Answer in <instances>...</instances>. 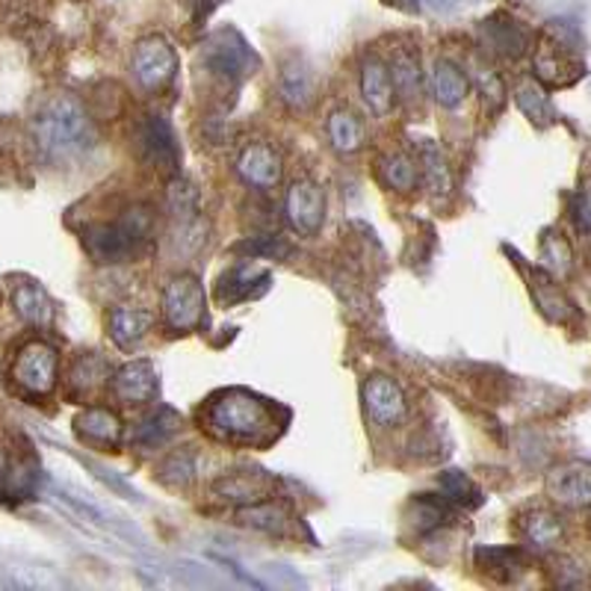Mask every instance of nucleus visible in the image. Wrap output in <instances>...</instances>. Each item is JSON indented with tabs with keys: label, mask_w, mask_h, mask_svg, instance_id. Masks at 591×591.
<instances>
[{
	"label": "nucleus",
	"mask_w": 591,
	"mask_h": 591,
	"mask_svg": "<svg viewBox=\"0 0 591 591\" xmlns=\"http://www.w3.org/2000/svg\"><path fill=\"white\" fill-rule=\"evenodd\" d=\"M237 172L245 184L255 190H273L281 181V154L266 143H249L243 152L237 154Z\"/></svg>",
	"instance_id": "nucleus-13"
},
{
	"label": "nucleus",
	"mask_w": 591,
	"mask_h": 591,
	"mask_svg": "<svg viewBox=\"0 0 591 591\" xmlns=\"http://www.w3.org/2000/svg\"><path fill=\"white\" fill-rule=\"evenodd\" d=\"M414 511H418V518H414L418 532L441 530L444 523H453V518H456V506H453L447 497L438 499V497H429V494L418 497Z\"/></svg>",
	"instance_id": "nucleus-33"
},
{
	"label": "nucleus",
	"mask_w": 591,
	"mask_h": 591,
	"mask_svg": "<svg viewBox=\"0 0 591 591\" xmlns=\"http://www.w3.org/2000/svg\"><path fill=\"white\" fill-rule=\"evenodd\" d=\"M164 319L172 331H193L204 319V287L193 276H174L164 287Z\"/></svg>",
	"instance_id": "nucleus-8"
},
{
	"label": "nucleus",
	"mask_w": 591,
	"mask_h": 591,
	"mask_svg": "<svg viewBox=\"0 0 591 591\" xmlns=\"http://www.w3.org/2000/svg\"><path fill=\"white\" fill-rule=\"evenodd\" d=\"M314 72L307 69L305 62L290 60L281 65V74H278V95H281V101L290 104L293 110H305L307 104L314 101Z\"/></svg>",
	"instance_id": "nucleus-19"
},
{
	"label": "nucleus",
	"mask_w": 591,
	"mask_h": 591,
	"mask_svg": "<svg viewBox=\"0 0 591 591\" xmlns=\"http://www.w3.org/2000/svg\"><path fill=\"white\" fill-rule=\"evenodd\" d=\"M364 406L378 426H399L408 418V402L394 378L373 376L364 385Z\"/></svg>",
	"instance_id": "nucleus-14"
},
{
	"label": "nucleus",
	"mask_w": 591,
	"mask_h": 591,
	"mask_svg": "<svg viewBox=\"0 0 591 591\" xmlns=\"http://www.w3.org/2000/svg\"><path fill=\"white\" fill-rule=\"evenodd\" d=\"M532 72L544 86L562 89V86H571L586 74V62L580 57V39L568 24L553 21L544 39L535 48L532 57Z\"/></svg>",
	"instance_id": "nucleus-4"
},
{
	"label": "nucleus",
	"mask_w": 591,
	"mask_h": 591,
	"mask_svg": "<svg viewBox=\"0 0 591 591\" xmlns=\"http://www.w3.org/2000/svg\"><path fill=\"white\" fill-rule=\"evenodd\" d=\"M520 532H523V539L530 541L532 547L553 551V547H559L562 539H565V523H562L559 515L539 509L520 518Z\"/></svg>",
	"instance_id": "nucleus-24"
},
{
	"label": "nucleus",
	"mask_w": 591,
	"mask_h": 591,
	"mask_svg": "<svg viewBox=\"0 0 591 591\" xmlns=\"http://www.w3.org/2000/svg\"><path fill=\"white\" fill-rule=\"evenodd\" d=\"M477 77H480V89H482V95H485V101L491 98V101L499 107V104H503V95H506V89H503V81H499L497 74L491 72V69H482Z\"/></svg>",
	"instance_id": "nucleus-40"
},
{
	"label": "nucleus",
	"mask_w": 591,
	"mask_h": 591,
	"mask_svg": "<svg viewBox=\"0 0 591 591\" xmlns=\"http://www.w3.org/2000/svg\"><path fill=\"white\" fill-rule=\"evenodd\" d=\"M535 290V299H539V305L544 314L551 316V319H559L565 323L568 316H571V302L559 293V287H553L551 281H544V287H532Z\"/></svg>",
	"instance_id": "nucleus-37"
},
{
	"label": "nucleus",
	"mask_w": 591,
	"mask_h": 591,
	"mask_svg": "<svg viewBox=\"0 0 591 591\" xmlns=\"http://www.w3.org/2000/svg\"><path fill=\"white\" fill-rule=\"evenodd\" d=\"M571 210H574V222H577V228H580L582 234H591V184L574 195Z\"/></svg>",
	"instance_id": "nucleus-39"
},
{
	"label": "nucleus",
	"mask_w": 591,
	"mask_h": 591,
	"mask_svg": "<svg viewBox=\"0 0 591 591\" xmlns=\"http://www.w3.org/2000/svg\"><path fill=\"white\" fill-rule=\"evenodd\" d=\"M237 520L243 523V527H252L257 532H266V535H285L287 530V511L276 503H249L245 509H240Z\"/></svg>",
	"instance_id": "nucleus-31"
},
{
	"label": "nucleus",
	"mask_w": 591,
	"mask_h": 591,
	"mask_svg": "<svg viewBox=\"0 0 591 591\" xmlns=\"http://www.w3.org/2000/svg\"><path fill=\"white\" fill-rule=\"evenodd\" d=\"M214 491L222 499L231 503H261L273 494V480L261 470H240V473H225L222 480H216Z\"/></svg>",
	"instance_id": "nucleus-17"
},
{
	"label": "nucleus",
	"mask_w": 591,
	"mask_h": 591,
	"mask_svg": "<svg viewBox=\"0 0 591 591\" xmlns=\"http://www.w3.org/2000/svg\"><path fill=\"white\" fill-rule=\"evenodd\" d=\"M112 394L128 406H140V402H152L157 394V373H154L152 361H133L124 364L116 376H112Z\"/></svg>",
	"instance_id": "nucleus-15"
},
{
	"label": "nucleus",
	"mask_w": 591,
	"mask_h": 591,
	"mask_svg": "<svg viewBox=\"0 0 591 591\" xmlns=\"http://www.w3.org/2000/svg\"><path fill=\"white\" fill-rule=\"evenodd\" d=\"M184 3L190 7V12H193L195 19H202V15H207V12L214 10L219 0H184Z\"/></svg>",
	"instance_id": "nucleus-41"
},
{
	"label": "nucleus",
	"mask_w": 591,
	"mask_h": 591,
	"mask_svg": "<svg viewBox=\"0 0 591 591\" xmlns=\"http://www.w3.org/2000/svg\"><path fill=\"white\" fill-rule=\"evenodd\" d=\"M140 148H143L145 160L166 174L178 172L181 166V148L174 140L172 124L166 122L164 116H148L140 128Z\"/></svg>",
	"instance_id": "nucleus-11"
},
{
	"label": "nucleus",
	"mask_w": 591,
	"mask_h": 591,
	"mask_svg": "<svg viewBox=\"0 0 591 591\" xmlns=\"http://www.w3.org/2000/svg\"><path fill=\"white\" fill-rule=\"evenodd\" d=\"M181 426V418L174 414L172 408H157L152 418H145L140 426L133 429V444H140L145 449L164 447L166 441L172 438Z\"/></svg>",
	"instance_id": "nucleus-28"
},
{
	"label": "nucleus",
	"mask_w": 591,
	"mask_h": 591,
	"mask_svg": "<svg viewBox=\"0 0 591 591\" xmlns=\"http://www.w3.org/2000/svg\"><path fill=\"white\" fill-rule=\"evenodd\" d=\"M12 307H15V314H19L24 323H31V326H51V296L45 293L36 281H19V285L12 287Z\"/></svg>",
	"instance_id": "nucleus-20"
},
{
	"label": "nucleus",
	"mask_w": 591,
	"mask_h": 591,
	"mask_svg": "<svg viewBox=\"0 0 591 591\" xmlns=\"http://www.w3.org/2000/svg\"><path fill=\"white\" fill-rule=\"evenodd\" d=\"M361 95L376 116H388L394 107V81H390V69L378 57H367L361 65Z\"/></svg>",
	"instance_id": "nucleus-16"
},
{
	"label": "nucleus",
	"mask_w": 591,
	"mask_h": 591,
	"mask_svg": "<svg viewBox=\"0 0 591 591\" xmlns=\"http://www.w3.org/2000/svg\"><path fill=\"white\" fill-rule=\"evenodd\" d=\"M420 178L426 181L429 190L432 193H447L449 190V169H447V160H444V154L435 148V145H423L420 148Z\"/></svg>",
	"instance_id": "nucleus-34"
},
{
	"label": "nucleus",
	"mask_w": 591,
	"mask_h": 591,
	"mask_svg": "<svg viewBox=\"0 0 591 591\" xmlns=\"http://www.w3.org/2000/svg\"><path fill=\"white\" fill-rule=\"evenodd\" d=\"M441 491H444V497H447L453 506L473 509V506H480L482 503L480 489H477L461 470H449V473H444V477H441Z\"/></svg>",
	"instance_id": "nucleus-35"
},
{
	"label": "nucleus",
	"mask_w": 591,
	"mask_h": 591,
	"mask_svg": "<svg viewBox=\"0 0 591 591\" xmlns=\"http://www.w3.org/2000/svg\"><path fill=\"white\" fill-rule=\"evenodd\" d=\"M482 41L503 60H520L532 48V33L518 19L497 12L489 21H482Z\"/></svg>",
	"instance_id": "nucleus-12"
},
{
	"label": "nucleus",
	"mask_w": 591,
	"mask_h": 591,
	"mask_svg": "<svg viewBox=\"0 0 591 591\" xmlns=\"http://www.w3.org/2000/svg\"><path fill=\"white\" fill-rule=\"evenodd\" d=\"M152 234L154 214L143 204H136L112 222H95L83 228V249L95 264H124L143 252Z\"/></svg>",
	"instance_id": "nucleus-3"
},
{
	"label": "nucleus",
	"mask_w": 591,
	"mask_h": 591,
	"mask_svg": "<svg viewBox=\"0 0 591 591\" xmlns=\"http://www.w3.org/2000/svg\"><path fill=\"white\" fill-rule=\"evenodd\" d=\"M202 65L228 83H243L255 74L257 57L237 31H216L202 48Z\"/></svg>",
	"instance_id": "nucleus-5"
},
{
	"label": "nucleus",
	"mask_w": 591,
	"mask_h": 591,
	"mask_svg": "<svg viewBox=\"0 0 591 591\" xmlns=\"http://www.w3.org/2000/svg\"><path fill=\"white\" fill-rule=\"evenodd\" d=\"M541 261H544V266H547L551 273L565 276V273L571 269V261H574L568 240H562V234H556V231H547L544 240H541Z\"/></svg>",
	"instance_id": "nucleus-36"
},
{
	"label": "nucleus",
	"mask_w": 591,
	"mask_h": 591,
	"mask_svg": "<svg viewBox=\"0 0 591 591\" xmlns=\"http://www.w3.org/2000/svg\"><path fill=\"white\" fill-rule=\"evenodd\" d=\"M204 423L219 438L252 441V444L266 441L276 429L273 408L249 390H225L210 399V406L204 411Z\"/></svg>",
	"instance_id": "nucleus-2"
},
{
	"label": "nucleus",
	"mask_w": 591,
	"mask_h": 591,
	"mask_svg": "<svg viewBox=\"0 0 591 591\" xmlns=\"http://www.w3.org/2000/svg\"><path fill=\"white\" fill-rule=\"evenodd\" d=\"M390 81H394V93L402 101H418L420 89H423V74H420V57L414 51H397L390 60Z\"/></svg>",
	"instance_id": "nucleus-26"
},
{
	"label": "nucleus",
	"mask_w": 591,
	"mask_h": 591,
	"mask_svg": "<svg viewBox=\"0 0 591 591\" xmlns=\"http://www.w3.org/2000/svg\"><path fill=\"white\" fill-rule=\"evenodd\" d=\"M133 77L148 93H160L174 81L178 53L164 36H145L133 48Z\"/></svg>",
	"instance_id": "nucleus-7"
},
{
	"label": "nucleus",
	"mask_w": 591,
	"mask_h": 591,
	"mask_svg": "<svg viewBox=\"0 0 591 591\" xmlns=\"http://www.w3.org/2000/svg\"><path fill=\"white\" fill-rule=\"evenodd\" d=\"M193 453H174V456H169V459L160 465V480L166 482H181V485H186V482L193 480Z\"/></svg>",
	"instance_id": "nucleus-38"
},
{
	"label": "nucleus",
	"mask_w": 591,
	"mask_h": 591,
	"mask_svg": "<svg viewBox=\"0 0 591 591\" xmlns=\"http://www.w3.org/2000/svg\"><path fill=\"white\" fill-rule=\"evenodd\" d=\"M385 3H390V7H397V10H406V12H414L420 7V0H385Z\"/></svg>",
	"instance_id": "nucleus-42"
},
{
	"label": "nucleus",
	"mask_w": 591,
	"mask_h": 591,
	"mask_svg": "<svg viewBox=\"0 0 591 591\" xmlns=\"http://www.w3.org/2000/svg\"><path fill=\"white\" fill-rule=\"evenodd\" d=\"M287 222L293 228L296 234L314 237L319 228H323V219H326V195L323 190L307 181V178H299L293 181V186L287 190Z\"/></svg>",
	"instance_id": "nucleus-9"
},
{
	"label": "nucleus",
	"mask_w": 591,
	"mask_h": 591,
	"mask_svg": "<svg viewBox=\"0 0 591 591\" xmlns=\"http://www.w3.org/2000/svg\"><path fill=\"white\" fill-rule=\"evenodd\" d=\"M378 172H382V181H385L390 190H397V193H411V190L420 184V164L402 152L382 157Z\"/></svg>",
	"instance_id": "nucleus-29"
},
{
	"label": "nucleus",
	"mask_w": 591,
	"mask_h": 591,
	"mask_svg": "<svg viewBox=\"0 0 591 591\" xmlns=\"http://www.w3.org/2000/svg\"><path fill=\"white\" fill-rule=\"evenodd\" d=\"M468 74L461 72L459 65L453 60H438L435 62V72H432V95L441 107H459L468 98Z\"/></svg>",
	"instance_id": "nucleus-22"
},
{
	"label": "nucleus",
	"mask_w": 591,
	"mask_h": 591,
	"mask_svg": "<svg viewBox=\"0 0 591 591\" xmlns=\"http://www.w3.org/2000/svg\"><path fill=\"white\" fill-rule=\"evenodd\" d=\"M74 429L83 441L93 444H119L122 438V420L112 414L110 408H86L81 418L74 420Z\"/></svg>",
	"instance_id": "nucleus-25"
},
{
	"label": "nucleus",
	"mask_w": 591,
	"mask_h": 591,
	"mask_svg": "<svg viewBox=\"0 0 591 591\" xmlns=\"http://www.w3.org/2000/svg\"><path fill=\"white\" fill-rule=\"evenodd\" d=\"M515 101H518V107L523 110V116L532 119L535 124H541V128L553 124V119H556L551 98H547V93H544L535 81H520L518 89H515Z\"/></svg>",
	"instance_id": "nucleus-32"
},
{
	"label": "nucleus",
	"mask_w": 591,
	"mask_h": 591,
	"mask_svg": "<svg viewBox=\"0 0 591 591\" xmlns=\"http://www.w3.org/2000/svg\"><path fill=\"white\" fill-rule=\"evenodd\" d=\"M547 494L565 509L591 506V461H565L547 473Z\"/></svg>",
	"instance_id": "nucleus-10"
},
{
	"label": "nucleus",
	"mask_w": 591,
	"mask_h": 591,
	"mask_svg": "<svg viewBox=\"0 0 591 591\" xmlns=\"http://www.w3.org/2000/svg\"><path fill=\"white\" fill-rule=\"evenodd\" d=\"M110 378V367H107V361L101 355H81L74 361L72 373H69V385H72L74 394H81V397H89L95 390L101 388L104 382Z\"/></svg>",
	"instance_id": "nucleus-30"
},
{
	"label": "nucleus",
	"mask_w": 591,
	"mask_h": 591,
	"mask_svg": "<svg viewBox=\"0 0 591 591\" xmlns=\"http://www.w3.org/2000/svg\"><path fill=\"white\" fill-rule=\"evenodd\" d=\"M328 143L331 148L340 154H355L364 148V140H367V128L358 119L352 110H335L328 116Z\"/></svg>",
	"instance_id": "nucleus-23"
},
{
	"label": "nucleus",
	"mask_w": 591,
	"mask_h": 591,
	"mask_svg": "<svg viewBox=\"0 0 591 591\" xmlns=\"http://www.w3.org/2000/svg\"><path fill=\"white\" fill-rule=\"evenodd\" d=\"M477 562H480L482 571H489L497 580H515L518 574L527 571L530 556L520 547H482L477 553Z\"/></svg>",
	"instance_id": "nucleus-27"
},
{
	"label": "nucleus",
	"mask_w": 591,
	"mask_h": 591,
	"mask_svg": "<svg viewBox=\"0 0 591 591\" xmlns=\"http://www.w3.org/2000/svg\"><path fill=\"white\" fill-rule=\"evenodd\" d=\"M57 367H60L57 349L45 340H31L12 361V382L27 397H48L57 388Z\"/></svg>",
	"instance_id": "nucleus-6"
},
{
	"label": "nucleus",
	"mask_w": 591,
	"mask_h": 591,
	"mask_svg": "<svg viewBox=\"0 0 591 591\" xmlns=\"http://www.w3.org/2000/svg\"><path fill=\"white\" fill-rule=\"evenodd\" d=\"M269 287V276L266 273H257L252 266L237 264L234 269H228L222 278H219V287H216V299L222 305H237V302H245L252 296H261Z\"/></svg>",
	"instance_id": "nucleus-18"
},
{
	"label": "nucleus",
	"mask_w": 591,
	"mask_h": 591,
	"mask_svg": "<svg viewBox=\"0 0 591 591\" xmlns=\"http://www.w3.org/2000/svg\"><path fill=\"white\" fill-rule=\"evenodd\" d=\"M154 316L143 307L119 305L110 311V337L119 349H133L152 328Z\"/></svg>",
	"instance_id": "nucleus-21"
},
{
	"label": "nucleus",
	"mask_w": 591,
	"mask_h": 591,
	"mask_svg": "<svg viewBox=\"0 0 591 591\" xmlns=\"http://www.w3.org/2000/svg\"><path fill=\"white\" fill-rule=\"evenodd\" d=\"M31 136L36 152L60 164V160H72L81 157L95 145V124L83 110V104L72 95H53L51 101H45L39 112L33 116Z\"/></svg>",
	"instance_id": "nucleus-1"
}]
</instances>
